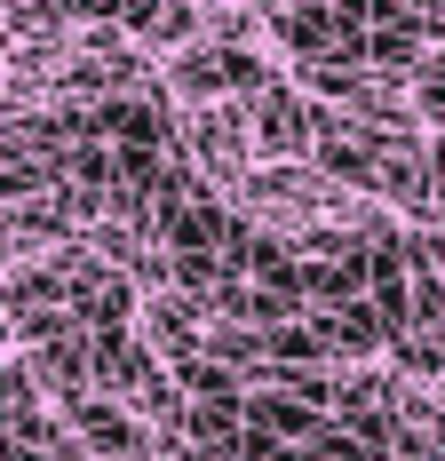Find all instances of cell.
I'll return each instance as SVG.
<instances>
[{
	"label": "cell",
	"mask_w": 445,
	"mask_h": 461,
	"mask_svg": "<svg viewBox=\"0 0 445 461\" xmlns=\"http://www.w3.org/2000/svg\"><path fill=\"white\" fill-rule=\"evenodd\" d=\"M64 414H72V429H80V438H88L104 461H143V454H151L143 421H135L120 398H104V390H80V398H64Z\"/></svg>",
	"instance_id": "1"
},
{
	"label": "cell",
	"mask_w": 445,
	"mask_h": 461,
	"mask_svg": "<svg viewBox=\"0 0 445 461\" xmlns=\"http://www.w3.org/2000/svg\"><path fill=\"white\" fill-rule=\"evenodd\" d=\"M143 326H151V350H159L168 366H191V358H207L199 303H176V294H159V303H143Z\"/></svg>",
	"instance_id": "2"
},
{
	"label": "cell",
	"mask_w": 445,
	"mask_h": 461,
	"mask_svg": "<svg viewBox=\"0 0 445 461\" xmlns=\"http://www.w3.org/2000/svg\"><path fill=\"white\" fill-rule=\"evenodd\" d=\"M247 128H255L263 151H295L303 136H318V120H311L286 88H263V95H255V104H247Z\"/></svg>",
	"instance_id": "3"
},
{
	"label": "cell",
	"mask_w": 445,
	"mask_h": 461,
	"mask_svg": "<svg viewBox=\"0 0 445 461\" xmlns=\"http://www.w3.org/2000/svg\"><path fill=\"white\" fill-rule=\"evenodd\" d=\"M239 136H255L247 112H199V159L207 167H239V151H247Z\"/></svg>",
	"instance_id": "4"
},
{
	"label": "cell",
	"mask_w": 445,
	"mask_h": 461,
	"mask_svg": "<svg viewBox=\"0 0 445 461\" xmlns=\"http://www.w3.org/2000/svg\"><path fill=\"white\" fill-rule=\"evenodd\" d=\"M176 390L207 398V406H231V398H247V382L222 366V358H191V366H176Z\"/></svg>",
	"instance_id": "5"
},
{
	"label": "cell",
	"mask_w": 445,
	"mask_h": 461,
	"mask_svg": "<svg viewBox=\"0 0 445 461\" xmlns=\"http://www.w3.org/2000/svg\"><path fill=\"white\" fill-rule=\"evenodd\" d=\"M263 350L270 358H286V366H303V358H326V326H303V319H286V326H270L263 334Z\"/></svg>",
	"instance_id": "6"
},
{
	"label": "cell",
	"mask_w": 445,
	"mask_h": 461,
	"mask_svg": "<svg viewBox=\"0 0 445 461\" xmlns=\"http://www.w3.org/2000/svg\"><path fill=\"white\" fill-rule=\"evenodd\" d=\"M303 461H374V454H366V446H358L350 429H318L311 446H303Z\"/></svg>",
	"instance_id": "7"
},
{
	"label": "cell",
	"mask_w": 445,
	"mask_h": 461,
	"mask_svg": "<svg viewBox=\"0 0 445 461\" xmlns=\"http://www.w3.org/2000/svg\"><path fill=\"white\" fill-rule=\"evenodd\" d=\"M72 16H128V0H64Z\"/></svg>",
	"instance_id": "8"
},
{
	"label": "cell",
	"mask_w": 445,
	"mask_h": 461,
	"mask_svg": "<svg viewBox=\"0 0 445 461\" xmlns=\"http://www.w3.org/2000/svg\"><path fill=\"white\" fill-rule=\"evenodd\" d=\"M0 350H8V319H0Z\"/></svg>",
	"instance_id": "9"
},
{
	"label": "cell",
	"mask_w": 445,
	"mask_h": 461,
	"mask_svg": "<svg viewBox=\"0 0 445 461\" xmlns=\"http://www.w3.org/2000/svg\"><path fill=\"white\" fill-rule=\"evenodd\" d=\"M0 263H8V239H0Z\"/></svg>",
	"instance_id": "10"
}]
</instances>
